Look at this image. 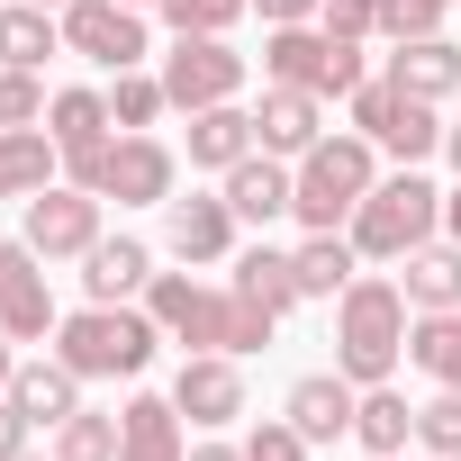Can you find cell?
Here are the masks:
<instances>
[{
  "mask_svg": "<svg viewBox=\"0 0 461 461\" xmlns=\"http://www.w3.org/2000/svg\"><path fill=\"white\" fill-rule=\"evenodd\" d=\"M443 154H452V172H461V127H443Z\"/></svg>",
  "mask_w": 461,
  "mask_h": 461,
  "instance_id": "cell-45",
  "label": "cell"
},
{
  "mask_svg": "<svg viewBox=\"0 0 461 461\" xmlns=\"http://www.w3.org/2000/svg\"><path fill=\"white\" fill-rule=\"evenodd\" d=\"M19 461H37V452H19ZM46 461H55V452H46Z\"/></svg>",
  "mask_w": 461,
  "mask_h": 461,
  "instance_id": "cell-47",
  "label": "cell"
},
{
  "mask_svg": "<svg viewBox=\"0 0 461 461\" xmlns=\"http://www.w3.org/2000/svg\"><path fill=\"white\" fill-rule=\"evenodd\" d=\"M10 407H19L28 425H46V434H55V425L82 407V371H73V362H55V353H46V362H19V380H10Z\"/></svg>",
  "mask_w": 461,
  "mask_h": 461,
  "instance_id": "cell-18",
  "label": "cell"
},
{
  "mask_svg": "<svg viewBox=\"0 0 461 461\" xmlns=\"http://www.w3.org/2000/svg\"><path fill=\"white\" fill-rule=\"evenodd\" d=\"M263 73L290 82V91H317V100H353L371 73H362V37H326L317 19L299 28H272L263 37Z\"/></svg>",
  "mask_w": 461,
  "mask_h": 461,
  "instance_id": "cell-5",
  "label": "cell"
},
{
  "mask_svg": "<svg viewBox=\"0 0 461 461\" xmlns=\"http://www.w3.org/2000/svg\"><path fill=\"white\" fill-rule=\"evenodd\" d=\"M308 452H317V443H308L290 416H272V425H254V434H245V461H308Z\"/></svg>",
  "mask_w": 461,
  "mask_h": 461,
  "instance_id": "cell-38",
  "label": "cell"
},
{
  "mask_svg": "<svg viewBox=\"0 0 461 461\" xmlns=\"http://www.w3.org/2000/svg\"><path fill=\"white\" fill-rule=\"evenodd\" d=\"M389 461H407V452H389Z\"/></svg>",
  "mask_w": 461,
  "mask_h": 461,
  "instance_id": "cell-50",
  "label": "cell"
},
{
  "mask_svg": "<svg viewBox=\"0 0 461 461\" xmlns=\"http://www.w3.org/2000/svg\"><path fill=\"white\" fill-rule=\"evenodd\" d=\"M236 290H245L254 308H272V317H290V308L308 299V290H299V263H290L281 245H245V254H236Z\"/></svg>",
  "mask_w": 461,
  "mask_h": 461,
  "instance_id": "cell-25",
  "label": "cell"
},
{
  "mask_svg": "<svg viewBox=\"0 0 461 461\" xmlns=\"http://www.w3.org/2000/svg\"><path fill=\"white\" fill-rule=\"evenodd\" d=\"M371 181H380L371 136H317V145L299 154V199H290V217L308 226V236H335V226H353V208L371 199Z\"/></svg>",
  "mask_w": 461,
  "mask_h": 461,
  "instance_id": "cell-4",
  "label": "cell"
},
{
  "mask_svg": "<svg viewBox=\"0 0 461 461\" xmlns=\"http://www.w3.org/2000/svg\"><path fill=\"white\" fill-rule=\"evenodd\" d=\"M353 443L371 452V461H389V452H407L416 443V407L380 380V389H362V407H353Z\"/></svg>",
  "mask_w": 461,
  "mask_h": 461,
  "instance_id": "cell-26",
  "label": "cell"
},
{
  "mask_svg": "<svg viewBox=\"0 0 461 461\" xmlns=\"http://www.w3.org/2000/svg\"><path fill=\"white\" fill-rule=\"evenodd\" d=\"M353 136H371V145H389L398 163H425V154H443V118H434V100H416V91H398L389 73L353 91Z\"/></svg>",
  "mask_w": 461,
  "mask_h": 461,
  "instance_id": "cell-6",
  "label": "cell"
},
{
  "mask_svg": "<svg viewBox=\"0 0 461 461\" xmlns=\"http://www.w3.org/2000/svg\"><path fill=\"white\" fill-rule=\"evenodd\" d=\"M236 208H226V190L217 199H163V245L181 254V263H226L236 254Z\"/></svg>",
  "mask_w": 461,
  "mask_h": 461,
  "instance_id": "cell-14",
  "label": "cell"
},
{
  "mask_svg": "<svg viewBox=\"0 0 461 461\" xmlns=\"http://www.w3.org/2000/svg\"><path fill=\"white\" fill-rule=\"evenodd\" d=\"M163 109H172V100H163V73H118V91H109V118H118L127 136H145Z\"/></svg>",
  "mask_w": 461,
  "mask_h": 461,
  "instance_id": "cell-33",
  "label": "cell"
},
{
  "mask_svg": "<svg viewBox=\"0 0 461 461\" xmlns=\"http://www.w3.org/2000/svg\"><path fill=\"white\" fill-rule=\"evenodd\" d=\"M254 145H263V136H254V109H236V100L190 109V163H199V172H236Z\"/></svg>",
  "mask_w": 461,
  "mask_h": 461,
  "instance_id": "cell-20",
  "label": "cell"
},
{
  "mask_svg": "<svg viewBox=\"0 0 461 461\" xmlns=\"http://www.w3.org/2000/svg\"><path fill=\"white\" fill-rule=\"evenodd\" d=\"M226 181V208H236L245 226H272V217H290V199H299V163H281V154H245L236 172H217Z\"/></svg>",
  "mask_w": 461,
  "mask_h": 461,
  "instance_id": "cell-15",
  "label": "cell"
},
{
  "mask_svg": "<svg viewBox=\"0 0 461 461\" xmlns=\"http://www.w3.org/2000/svg\"><path fill=\"white\" fill-rule=\"evenodd\" d=\"M434 226H443V190L407 163V172L371 181V199L353 208V254L362 263H407L416 245H434Z\"/></svg>",
  "mask_w": 461,
  "mask_h": 461,
  "instance_id": "cell-3",
  "label": "cell"
},
{
  "mask_svg": "<svg viewBox=\"0 0 461 461\" xmlns=\"http://www.w3.org/2000/svg\"><path fill=\"white\" fill-rule=\"evenodd\" d=\"M245 73H254V64L226 46V37H172V46H163V100H172V109H217V100H236Z\"/></svg>",
  "mask_w": 461,
  "mask_h": 461,
  "instance_id": "cell-8",
  "label": "cell"
},
{
  "mask_svg": "<svg viewBox=\"0 0 461 461\" xmlns=\"http://www.w3.org/2000/svg\"><path fill=\"white\" fill-rule=\"evenodd\" d=\"M64 46L100 73H136L154 46H145V10H127V0H64Z\"/></svg>",
  "mask_w": 461,
  "mask_h": 461,
  "instance_id": "cell-7",
  "label": "cell"
},
{
  "mask_svg": "<svg viewBox=\"0 0 461 461\" xmlns=\"http://www.w3.org/2000/svg\"><path fill=\"white\" fill-rule=\"evenodd\" d=\"M55 326H64V308L46 290V254L28 236H0V335L10 344H46Z\"/></svg>",
  "mask_w": 461,
  "mask_h": 461,
  "instance_id": "cell-10",
  "label": "cell"
},
{
  "mask_svg": "<svg viewBox=\"0 0 461 461\" xmlns=\"http://www.w3.org/2000/svg\"><path fill=\"white\" fill-rule=\"evenodd\" d=\"M145 308H154V326H163L172 344H190V353H226L236 290H199L190 272H154V281H145Z\"/></svg>",
  "mask_w": 461,
  "mask_h": 461,
  "instance_id": "cell-9",
  "label": "cell"
},
{
  "mask_svg": "<svg viewBox=\"0 0 461 461\" xmlns=\"http://www.w3.org/2000/svg\"><path fill=\"white\" fill-rule=\"evenodd\" d=\"M407 362H416L425 380L461 389V308H434V317H416V326H407Z\"/></svg>",
  "mask_w": 461,
  "mask_h": 461,
  "instance_id": "cell-30",
  "label": "cell"
},
{
  "mask_svg": "<svg viewBox=\"0 0 461 461\" xmlns=\"http://www.w3.org/2000/svg\"><path fill=\"white\" fill-rule=\"evenodd\" d=\"M10 380H19V353H10V335H0V398H10Z\"/></svg>",
  "mask_w": 461,
  "mask_h": 461,
  "instance_id": "cell-43",
  "label": "cell"
},
{
  "mask_svg": "<svg viewBox=\"0 0 461 461\" xmlns=\"http://www.w3.org/2000/svg\"><path fill=\"white\" fill-rule=\"evenodd\" d=\"M443 236H452V245H461V190H452V199H443Z\"/></svg>",
  "mask_w": 461,
  "mask_h": 461,
  "instance_id": "cell-44",
  "label": "cell"
},
{
  "mask_svg": "<svg viewBox=\"0 0 461 461\" xmlns=\"http://www.w3.org/2000/svg\"><path fill=\"white\" fill-rule=\"evenodd\" d=\"M398 290H407V308H416V317H434V308H461V245H452V236H443V245H416Z\"/></svg>",
  "mask_w": 461,
  "mask_h": 461,
  "instance_id": "cell-27",
  "label": "cell"
},
{
  "mask_svg": "<svg viewBox=\"0 0 461 461\" xmlns=\"http://www.w3.org/2000/svg\"><path fill=\"white\" fill-rule=\"evenodd\" d=\"M118 461H190L181 407H172V398H127V407H118Z\"/></svg>",
  "mask_w": 461,
  "mask_h": 461,
  "instance_id": "cell-19",
  "label": "cell"
},
{
  "mask_svg": "<svg viewBox=\"0 0 461 461\" xmlns=\"http://www.w3.org/2000/svg\"><path fill=\"white\" fill-rule=\"evenodd\" d=\"M28 434H37V425H28L10 398H0V461H19V452H28Z\"/></svg>",
  "mask_w": 461,
  "mask_h": 461,
  "instance_id": "cell-40",
  "label": "cell"
},
{
  "mask_svg": "<svg viewBox=\"0 0 461 461\" xmlns=\"http://www.w3.org/2000/svg\"><path fill=\"white\" fill-rule=\"evenodd\" d=\"M172 407H181L190 425H236V416H245V371H236V353H190V362L172 371Z\"/></svg>",
  "mask_w": 461,
  "mask_h": 461,
  "instance_id": "cell-13",
  "label": "cell"
},
{
  "mask_svg": "<svg viewBox=\"0 0 461 461\" xmlns=\"http://www.w3.org/2000/svg\"><path fill=\"white\" fill-rule=\"evenodd\" d=\"M317 28H326V37H362V46H371V37H380V0H326Z\"/></svg>",
  "mask_w": 461,
  "mask_h": 461,
  "instance_id": "cell-39",
  "label": "cell"
},
{
  "mask_svg": "<svg viewBox=\"0 0 461 461\" xmlns=\"http://www.w3.org/2000/svg\"><path fill=\"white\" fill-rule=\"evenodd\" d=\"M443 461H461V452H443Z\"/></svg>",
  "mask_w": 461,
  "mask_h": 461,
  "instance_id": "cell-49",
  "label": "cell"
},
{
  "mask_svg": "<svg viewBox=\"0 0 461 461\" xmlns=\"http://www.w3.org/2000/svg\"><path fill=\"white\" fill-rule=\"evenodd\" d=\"M254 10H263L272 28H299V19H317V10H326V0H254Z\"/></svg>",
  "mask_w": 461,
  "mask_h": 461,
  "instance_id": "cell-41",
  "label": "cell"
},
{
  "mask_svg": "<svg viewBox=\"0 0 461 461\" xmlns=\"http://www.w3.org/2000/svg\"><path fill=\"white\" fill-rule=\"evenodd\" d=\"M398 362H407V290L362 272V281L335 299V371H344L353 389H380Z\"/></svg>",
  "mask_w": 461,
  "mask_h": 461,
  "instance_id": "cell-1",
  "label": "cell"
},
{
  "mask_svg": "<svg viewBox=\"0 0 461 461\" xmlns=\"http://www.w3.org/2000/svg\"><path fill=\"white\" fill-rule=\"evenodd\" d=\"M154 281V254L136 245V236H100L91 254H82V290L100 299V308H118V299H136Z\"/></svg>",
  "mask_w": 461,
  "mask_h": 461,
  "instance_id": "cell-21",
  "label": "cell"
},
{
  "mask_svg": "<svg viewBox=\"0 0 461 461\" xmlns=\"http://www.w3.org/2000/svg\"><path fill=\"white\" fill-rule=\"evenodd\" d=\"M100 199H118V208H163V199H172V145H154V136H109Z\"/></svg>",
  "mask_w": 461,
  "mask_h": 461,
  "instance_id": "cell-12",
  "label": "cell"
},
{
  "mask_svg": "<svg viewBox=\"0 0 461 461\" xmlns=\"http://www.w3.org/2000/svg\"><path fill=\"white\" fill-rule=\"evenodd\" d=\"M389 82L416 91V100H452V91H461V46H452V37H407V46L389 55Z\"/></svg>",
  "mask_w": 461,
  "mask_h": 461,
  "instance_id": "cell-23",
  "label": "cell"
},
{
  "mask_svg": "<svg viewBox=\"0 0 461 461\" xmlns=\"http://www.w3.org/2000/svg\"><path fill=\"white\" fill-rule=\"evenodd\" d=\"M353 407H362V389H353L344 371H308V380L290 389V407H281V416H290L308 443H344V434H353Z\"/></svg>",
  "mask_w": 461,
  "mask_h": 461,
  "instance_id": "cell-17",
  "label": "cell"
},
{
  "mask_svg": "<svg viewBox=\"0 0 461 461\" xmlns=\"http://www.w3.org/2000/svg\"><path fill=\"white\" fill-rule=\"evenodd\" d=\"M443 10L452 0H380V37L407 46V37H443Z\"/></svg>",
  "mask_w": 461,
  "mask_h": 461,
  "instance_id": "cell-34",
  "label": "cell"
},
{
  "mask_svg": "<svg viewBox=\"0 0 461 461\" xmlns=\"http://www.w3.org/2000/svg\"><path fill=\"white\" fill-rule=\"evenodd\" d=\"M0 127H46V82L0 64Z\"/></svg>",
  "mask_w": 461,
  "mask_h": 461,
  "instance_id": "cell-35",
  "label": "cell"
},
{
  "mask_svg": "<svg viewBox=\"0 0 461 461\" xmlns=\"http://www.w3.org/2000/svg\"><path fill=\"white\" fill-rule=\"evenodd\" d=\"M190 461H245V443H199Z\"/></svg>",
  "mask_w": 461,
  "mask_h": 461,
  "instance_id": "cell-42",
  "label": "cell"
},
{
  "mask_svg": "<svg viewBox=\"0 0 461 461\" xmlns=\"http://www.w3.org/2000/svg\"><path fill=\"white\" fill-rule=\"evenodd\" d=\"M416 443L443 461V452H461V389H443V398H425L416 407Z\"/></svg>",
  "mask_w": 461,
  "mask_h": 461,
  "instance_id": "cell-36",
  "label": "cell"
},
{
  "mask_svg": "<svg viewBox=\"0 0 461 461\" xmlns=\"http://www.w3.org/2000/svg\"><path fill=\"white\" fill-rule=\"evenodd\" d=\"M154 344H163V326H154V308H82V317H64L55 326V362H73L82 380H136L145 362H154Z\"/></svg>",
  "mask_w": 461,
  "mask_h": 461,
  "instance_id": "cell-2",
  "label": "cell"
},
{
  "mask_svg": "<svg viewBox=\"0 0 461 461\" xmlns=\"http://www.w3.org/2000/svg\"><path fill=\"white\" fill-rule=\"evenodd\" d=\"M290 263H299V290H308V299H344V290L362 281V254H353V236H308Z\"/></svg>",
  "mask_w": 461,
  "mask_h": 461,
  "instance_id": "cell-29",
  "label": "cell"
},
{
  "mask_svg": "<svg viewBox=\"0 0 461 461\" xmlns=\"http://www.w3.org/2000/svg\"><path fill=\"white\" fill-rule=\"evenodd\" d=\"M64 172V145L46 127H0V199H37Z\"/></svg>",
  "mask_w": 461,
  "mask_h": 461,
  "instance_id": "cell-22",
  "label": "cell"
},
{
  "mask_svg": "<svg viewBox=\"0 0 461 461\" xmlns=\"http://www.w3.org/2000/svg\"><path fill=\"white\" fill-rule=\"evenodd\" d=\"M127 10H154V0H127Z\"/></svg>",
  "mask_w": 461,
  "mask_h": 461,
  "instance_id": "cell-46",
  "label": "cell"
},
{
  "mask_svg": "<svg viewBox=\"0 0 461 461\" xmlns=\"http://www.w3.org/2000/svg\"><path fill=\"white\" fill-rule=\"evenodd\" d=\"M154 10H163L172 37H226V28L254 10V0H154Z\"/></svg>",
  "mask_w": 461,
  "mask_h": 461,
  "instance_id": "cell-32",
  "label": "cell"
},
{
  "mask_svg": "<svg viewBox=\"0 0 461 461\" xmlns=\"http://www.w3.org/2000/svg\"><path fill=\"white\" fill-rule=\"evenodd\" d=\"M46 10H64V0H46Z\"/></svg>",
  "mask_w": 461,
  "mask_h": 461,
  "instance_id": "cell-48",
  "label": "cell"
},
{
  "mask_svg": "<svg viewBox=\"0 0 461 461\" xmlns=\"http://www.w3.org/2000/svg\"><path fill=\"white\" fill-rule=\"evenodd\" d=\"M272 335H281V317H272V308H254V299L236 290V317H226V353H236V362H245V353H263Z\"/></svg>",
  "mask_w": 461,
  "mask_h": 461,
  "instance_id": "cell-37",
  "label": "cell"
},
{
  "mask_svg": "<svg viewBox=\"0 0 461 461\" xmlns=\"http://www.w3.org/2000/svg\"><path fill=\"white\" fill-rule=\"evenodd\" d=\"M254 136H263V154L299 163V154L326 136V100H317V91H290V82H272V91H263V109H254Z\"/></svg>",
  "mask_w": 461,
  "mask_h": 461,
  "instance_id": "cell-16",
  "label": "cell"
},
{
  "mask_svg": "<svg viewBox=\"0 0 461 461\" xmlns=\"http://www.w3.org/2000/svg\"><path fill=\"white\" fill-rule=\"evenodd\" d=\"M64 46V19L46 10V0H10L0 10V64H19V73H46V55Z\"/></svg>",
  "mask_w": 461,
  "mask_h": 461,
  "instance_id": "cell-24",
  "label": "cell"
},
{
  "mask_svg": "<svg viewBox=\"0 0 461 461\" xmlns=\"http://www.w3.org/2000/svg\"><path fill=\"white\" fill-rule=\"evenodd\" d=\"M109 91H55L46 100V136L64 145V154H91V145H109Z\"/></svg>",
  "mask_w": 461,
  "mask_h": 461,
  "instance_id": "cell-28",
  "label": "cell"
},
{
  "mask_svg": "<svg viewBox=\"0 0 461 461\" xmlns=\"http://www.w3.org/2000/svg\"><path fill=\"white\" fill-rule=\"evenodd\" d=\"M55 461H118V416L73 407V416L55 425Z\"/></svg>",
  "mask_w": 461,
  "mask_h": 461,
  "instance_id": "cell-31",
  "label": "cell"
},
{
  "mask_svg": "<svg viewBox=\"0 0 461 461\" xmlns=\"http://www.w3.org/2000/svg\"><path fill=\"white\" fill-rule=\"evenodd\" d=\"M19 208H28L19 236H28L46 263H82V254L100 245V190H82V181H46V190L19 199Z\"/></svg>",
  "mask_w": 461,
  "mask_h": 461,
  "instance_id": "cell-11",
  "label": "cell"
}]
</instances>
